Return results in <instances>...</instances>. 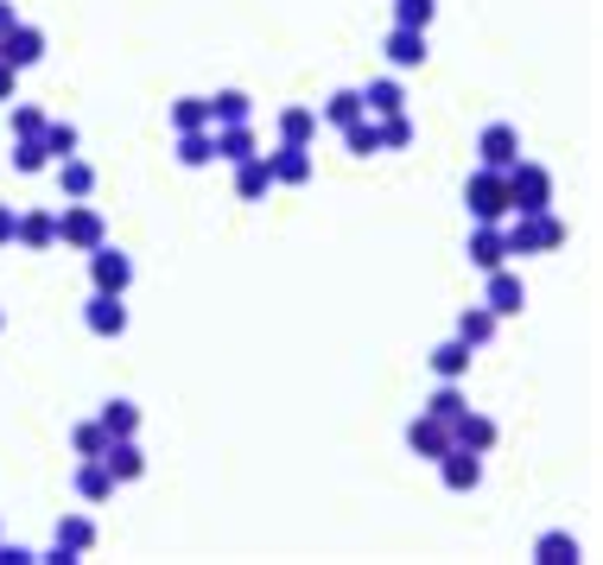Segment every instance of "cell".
<instances>
[{"mask_svg": "<svg viewBox=\"0 0 603 565\" xmlns=\"http://www.w3.org/2000/svg\"><path fill=\"white\" fill-rule=\"evenodd\" d=\"M503 242H508V255H553V248H565L572 242V230L559 223L553 210H540V216H508L503 223Z\"/></svg>", "mask_w": 603, "mask_h": 565, "instance_id": "1", "label": "cell"}, {"mask_svg": "<svg viewBox=\"0 0 603 565\" xmlns=\"http://www.w3.org/2000/svg\"><path fill=\"white\" fill-rule=\"evenodd\" d=\"M503 179H508V216H540V210H553V172H547V166L515 159Z\"/></svg>", "mask_w": 603, "mask_h": 565, "instance_id": "2", "label": "cell"}, {"mask_svg": "<svg viewBox=\"0 0 603 565\" xmlns=\"http://www.w3.org/2000/svg\"><path fill=\"white\" fill-rule=\"evenodd\" d=\"M464 210H470V223H508V179L489 172V166H477L464 179Z\"/></svg>", "mask_w": 603, "mask_h": 565, "instance_id": "3", "label": "cell"}, {"mask_svg": "<svg viewBox=\"0 0 603 565\" xmlns=\"http://www.w3.org/2000/svg\"><path fill=\"white\" fill-rule=\"evenodd\" d=\"M57 242H64V248H76V255H89L96 242H108V223H102V210L89 204V198L64 204V210H57Z\"/></svg>", "mask_w": 603, "mask_h": 565, "instance_id": "4", "label": "cell"}, {"mask_svg": "<svg viewBox=\"0 0 603 565\" xmlns=\"http://www.w3.org/2000/svg\"><path fill=\"white\" fill-rule=\"evenodd\" d=\"M89 286L127 299V286H134V255H121L115 242H96V248H89Z\"/></svg>", "mask_w": 603, "mask_h": 565, "instance_id": "5", "label": "cell"}, {"mask_svg": "<svg viewBox=\"0 0 603 565\" xmlns=\"http://www.w3.org/2000/svg\"><path fill=\"white\" fill-rule=\"evenodd\" d=\"M483 306L496 311V318H521L528 311V286L515 267H496V274H483Z\"/></svg>", "mask_w": 603, "mask_h": 565, "instance_id": "6", "label": "cell"}, {"mask_svg": "<svg viewBox=\"0 0 603 565\" xmlns=\"http://www.w3.org/2000/svg\"><path fill=\"white\" fill-rule=\"evenodd\" d=\"M464 260L477 267V274H496V267H508V242H503V223H470V242H464Z\"/></svg>", "mask_w": 603, "mask_h": 565, "instance_id": "7", "label": "cell"}, {"mask_svg": "<svg viewBox=\"0 0 603 565\" xmlns=\"http://www.w3.org/2000/svg\"><path fill=\"white\" fill-rule=\"evenodd\" d=\"M477 159L489 166V172H508V166L521 159V128H508V121H489V128L477 134Z\"/></svg>", "mask_w": 603, "mask_h": 565, "instance_id": "8", "label": "cell"}, {"mask_svg": "<svg viewBox=\"0 0 603 565\" xmlns=\"http://www.w3.org/2000/svg\"><path fill=\"white\" fill-rule=\"evenodd\" d=\"M267 172H274V184H286V191H299V184H311V147H293V140H279L274 153H267Z\"/></svg>", "mask_w": 603, "mask_h": 565, "instance_id": "9", "label": "cell"}, {"mask_svg": "<svg viewBox=\"0 0 603 565\" xmlns=\"http://www.w3.org/2000/svg\"><path fill=\"white\" fill-rule=\"evenodd\" d=\"M0 57H7L13 71H32V64L45 57V32H39V26H25V20H13V26L0 32Z\"/></svg>", "mask_w": 603, "mask_h": 565, "instance_id": "10", "label": "cell"}, {"mask_svg": "<svg viewBox=\"0 0 603 565\" xmlns=\"http://www.w3.org/2000/svg\"><path fill=\"white\" fill-rule=\"evenodd\" d=\"M406 451H413V458H426V463H438L445 451H452V426H445V419H432V413H420V419L406 426Z\"/></svg>", "mask_w": 603, "mask_h": 565, "instance_id": "11", "label": "cell"}, {"mask_svg": "<svg viewBox=\"0 0 603 565\" xmlns=\"http://www.w3.org/2000/svg\"><path fill=\"white\" fill-rule=\"evenodd\" d=\"M496 438H503V433H496V419H489V413H470V407H464L452 419V445L477 451V458H489V451H496Z\"/></svg>", "mask_w": 603, "mask_h": 565, "instance_id": "12", "label": "cell"}, {"mask_svg": "<svg viewBox=\"0 0 603 565\" xmlns=\"http://www.w3.org/2000/svg\"><path fill=\"white\" fill-rule=\"evenodd\" d=\"M102 463H108L115 483H140V477H147V451H140V438H108V445H102Z\"/></svg>", "mask_w": 603, "mask_h": 565, "instance_id": "13", "label": "cell"}, {"mask_svg": "<svg viewBox=\"0 0 603 565\" xmlns=\"http://www.w3.org/2000/svg\"><path fill=\"white\" fill-rule=\"evenodd\" d=\"M83 324H89V337H121V331H127L121 292H89V306H83Z\"/></svg>", "mask_w": 603, "mask_h": 565, "instance_id": "14", "label": "cell"}, {"mask_svg": "<svg viewBox=\"0 0 603 565\" xmlns=\"http://www.w3.org/2000/svg\"><path fill=\"white\" fill-rule=\"evenodd\" d=\"M438 477H445L452 495H470V489L483 483V458H477V451H464V445H452V451L438 458Z\"/></svg>", "mask_w": 603, "mask_h": 565, "instance_id": "15", "label": "cell"}, {"mask_svg": "<svg viewBox=\"0 0 603 565\" xmlns=\"http://www.w3.org/2000/svg\"><path fill=\"white\" fill-rule=\"evenodd\" d=\"M13 242H20L25 255H45V248H57V216H51V210H20Z\"/></svg>", "mask_w": 603, "mask_h": 565, "instance_id": "16", "label": "cell"}, {"mask_svg": "<svg viewBox=\"0 0 603 565\" xmlns=\"http://www.w3.org/2000/svg\"><path fill=\"white\" fill-rule=\"evenodd\" d=\"M470 356H477V350H470L464 337H445V343H432L426 350V362H432L438 382H464V375H470Z\"/></svg>", "mask_w": 603, "mask_h": 565, "instance_id": "17", "label": "cell"}, {"mask_svg": "<svg viewBox=\"0 0 603 565\" xmlns=\"http://www.w3.org/2000/svg\"><path fill=\"white\" fill-rule=\"evenodd\" d=\"M426 57H432V45H426V32L420 26H394L388 32V64H394V71H420Z\"/></svg>", "mask_w": 603, "mask_h": 565, "instance_id": "18", "label": "cell"}, {"mask_svg": "<svg viewBox=\"0 0 603 565\" xmlns=\"http://www.w3.org/2000/svg\"><path fill=\"white\" fill-rule=\"evenodd\" d=\"M51 172H57V191H64V204H76V198H96V166L89 159H51Z\"/></svg>", "mask_w": 603, "mask_h": 565, "instance_id": "19", "label": "cell"}, {"mask_svg": "<svg viewBox=\"0 0 603 565\" xmlns=\"http://www.w3.org/2000/svg\"><path fill=\"white\" fill-rule=\"evenodd\" d=\"M210 140H216V159H223V166H242V159H254V153H261V140H254V128H248V121L210 128Z\"/></svg>", "mask_w": 603, "mask_h": 565, "instance_id": "20", "label": "cell"}, {"mask_svg": "<svg viewBox=\"0 0 603 565\" xmlns=\"http://www.w3.org/2000/svg\"><path fill=\"white\" fill-rule=\"evenodd\" d=\"M76 502H89V509H96V502H108V495H115V477H108V463L102 458H83L76 463Z\"/></svg>", "mask_w": 603, "mask_h": 565, "instance_id": "21", "label": "cell"}, {"mask_svg": "<svg viewBox=\"0 0 603 565\" xmlns=\"http://www.w3.org/2000/svg\"><path fill=\"white\" fill-rule=\"evenodd\" d=\"M496 324H503V318H496L489 306H464V311H457V331L452 337H464L470 350H489V343H496Z\"/></svg>", "mask_w": 603, "mask_h": 565, "instance_id": "22", "label": "cell"}, {"mask_svg": "<svg viewBox=\"0 0 603 565\" xmlns=\"http://www.w3.org/2000/svg\"><path fill=\"white\" fill-rule=\"evenodd\" d=\"M102 433L108 438H140V401H127V394H115V401H102Z\"/></svg>", "mask_w": 603, "mask_h": 565, "instance_id": "23", "label": "cell"}, {"mask_svg": "<svg viewBox=\"0 0 603 565\" xmlns=\"http://www.w3.org/2000/svg\"><path fill=\"white\" fill-rule=\"evenodd\" d=\"M51 546H57V553H71V559H83V553L96 546V521H89V514H64V521H57V534H51Z\"/></svg>", "mask_w": 603, "mask_h": 565, "instance_id": "24", "label": "cell"}, {"mask_svg": "<svg viewBox=\"0 0 603 565\" xmlns=\"http://www.w3.org/2000/svg\"><path fill=\"white\" fill-rule=\"evenodd\" d=\"M267 191H274V172H267V153L242 159V166H235V198H242V204H261Z\"/></svg>", "mask_w": 603, "mask_h": 565, "instance_id": "25", "label": "cell"}, {"mask_svg": "<svg viewBox=\"0 0 603 565\" xmlns=\"http://www.w3.org/2000/svg\"><path fill=\"white\" fill-rule=\"evenodd\" d=\"M229 121H254L248 89H216V96H210V128H229Z\"/></svg>", "mask_w": 603, "mask_h": 565, "instance_id": "26", "label": "cell"}, {"mask_svg": "<svg viewBox=\"0 0 603 565\" xmlns=\"http://www.w3.org/2000/svg\"><path fill=\"white\" fill-rule=\"evenodd\" d=\"M362 108H369V115H401L406 108V89H401V77H375L369 83V89H362Z\"/></svg>", "mask_w": 603, "mask_h": 565, "instance_id": "27", "label": "cell"}, {"mask_svg": "<svg viewBox=\"0 0 603 565\" xmlns=\"http://www.w3.org/2000/svg\"><path fill=\"white\" fill-rule=\"evenodd\" d=\"M279 140H293V147H311V140H318V108H305V103L279 108Z\"/></svg>", "mask_w": 603, "mask_h": 565, "instance_id": "28", "label": "cell"}, {"mask_svg": "<svg viewBox=\"0 0 603 565\" xmlns=\"http://www.w3.org/2000/svg\"><path fill=\"white\" fill-rule=\"evenodd\" d=\"M178 166H184V172H203V166H216V140H210V128L178 134Z\"/></svg>", "mask_w": 603, "mask_h": 565, "instance_id": "29", "label": "cell"}, {"mask_svg": "<svg viewBox=\"0 0 603 565\" xmlns=\"http://www.w3.org/2000/svg\"><path fill=\"white\" fill-rule=\"evenodd\" d=\"M362 115H369V108H362V89H337V96H325V108H318V121H330V128H350Z\"/></svg>", "mask_w": 603, "mask_h": 565, "instance_id": "30", "label": "cell"}, {"mask_svg": "<svg viewBox=\"0 0 603 565\" xmlns=\"http://www.w3.org/2000/svg\"><path fill=\"white\" fill-rule=\"evenodd\" d=\"M533 559L540 565H579V540L565 534V527H553V534L533 540Z\"/></svg>", "mask_w": 603, "mask_h": 565, "instance_id": "31", "label": "cell"}, {"mask_svg": "<svg viewBox=\"0 0 603 565\" xmlns=\"http://www.w3.org/2000/svg\"><path fill=\"white\" fill-rule=\"evenodd\" d=\"M464 407H470V401H464V382H438L426 394V407H420V413H432V419H445V426H452Z\"/></svg>", "mask_w": 603, "mask_h": 565, "instance_id": "32", "label": "cell"}, {"mask_svg": "<svg viewBox=\"0 0 603 565\" xmlns=\"http://www.w3.org/2000/svg\"><path fill=\"white\" fill-rule=\"evenodd\" d=\"M343 147H350L356 159H375V153H381V128H375V115L350 121V128H343Z\"/></svg>", "mask_w": 603, "mask_h": 565, "instance_id": "33", "label": "cell"}, {"mask_svg": "<svg viewBox=\"0 0 603 565\" xmlns=\"http://www.w3.org/2000/svg\"><path fill=\"white\" fill-rule=\"evenodd\" d=\"M375 128H381V153H401V147H413V134H420L406 108H401V115H381Z\"/></svg>", "mask_w": 603, "mask_h": 565, "instance_id": "34", "label": "cell"}, {"mask_svg": "<svg viewBox=\"0 0 603 565\" xmlns=\"http://www.w3.org/2000/svg\"><path fill=\"white\" fill-rule=\"evenodd\" d=\"M13 172H51V153H45V140L39 134H25V140H13Z\"/></svg>", "mask_w": 603, "mask_h": 565, "instance_id": "35", "label": "cell"}, {"mask_svg": "<svg viewBox=\"0 0 603 565\" xmlns=\"http://www.w3.org/2000/svg\"><path fill=\"white\" fill-rule=\"evenodd\" d=\"M172 128L178 134L210 128V96H178V103H172Z\"/></svg>", "mask_w": 603, "mask_h": 565, "instance_id": "36", "label": "cell"}, {"mask_svg": "<svg viewBox=\"0 0 603 565\" xmlns=\"http://www.w3.org/2000/svg\"><path fill=\"white\" fill-rule=\"evenodd\" d=\"M39 140H45V153H51V159H71L76 147H83L76 121H45V134H39Z\"/></svg>", "mask_w": 603, "mask_h": 565, "instance_id": "37", "label": "cell"}, {"mask_svg": "<svg viewBox=\"0 0 603 565\" xmlns=\"http://www.w3.org/2000/svg\"><path fill=\"white\" fill-rule=\"evenodd\" d=\"M102 445H108L102 419H76V426H71V451H76V458H102Z\"/></svg>", "mask_w": 603, "mask_h": 565, "instance_id": "38", "label": "cell"}, {"mask_svg": "<svg viewBox=\"0 0 603 565\" xmlns=\"http://www.w3.org/2000/svg\"><path fill=\"white\" fill-rule=\"evenodd\" d=\"M438 20V0H394V26H420L426 32Z\"/></svg>", "mask_w": 603, "mask_h": 565, "instance_id": "39", "label": "cell"}, {"mask_svg": "<svg viewBox=\"0 0 603 565\" xmlns=\"http://www.w3.org/2000/svg\"><path fill=\"white\" fill-rule=\"evenodd\" d=\"M45 108H32V103H13V140H25V134H45Z\"/></svg>", "mask_w": 603, "mask_h": 565, "instance_id": "40", "label": "cell"}, {"mask_svg": "<svg viewBox=\"0 0 603 565\" xmlns=\"http://www.w3.org/2000/svg\"><path fill=\"white\" fill-rule=\"evenodd\" d=\"M0 565H39V553H32V546H20V540L0 534Z\"/></svg>", "mask_w": 603, "mask_h": 565, "instance_id": "41", "label": "cell"}, {"mask_svg": "<svg viewBox=\"0 0 603 565\" xmlns=\"http://www.w3.org/2000/svg\"><path fill=\"white\" fill-rule=\"evenodd\" d=\"M13 89H20V71H13V64L0 57V103H13Z\"/></svg>", "mask_w": 603, "mask_h": 565, "instance_id": "42", "label": "cell"}, {"mask_svg": "<svg viewBox=\"0 0 603 565\" xmlns=\"http://www.w3.org/2000/svg\"><path fill=\"white\" fill-rule=\"evenodd\" d=\"M13 223H20V210L0 204V248H13Z\"/></svg>", "mask_w": 603, "mask_h": 565, "instance_id": "43", "label": "cell"}, {"mask_svg": "<svg viewBox=\"0 0 603 565\" xmlns=\"http://www.w3.org/2000/svg\"><path fill=\"white\" fill-rule=\"evenodd\" d=\"M13 20H20V13H13V0H0V32L13 26Z\"/></svg>", "mask_w": 603, "mask_h": 565, "instance_id": "44", "label": "cell"}, {"mask_svg": "<svg viewBox=\"0 0 603 565\" xmlns=\"http://www.w3.org/2000/svg\"><path fill=\"white\" fill-rule=\"evenodd\" d=\"M0 331H7V311H0Z\"/></svg>", "mask_w": 603, "mask_h": 565, "instance_id": "45", "label": "cell"}]
</instances>
